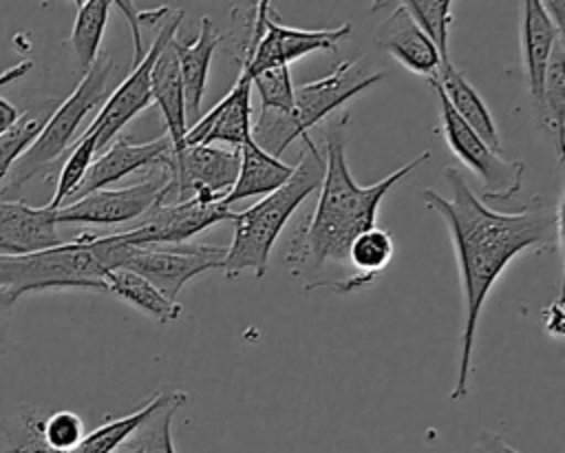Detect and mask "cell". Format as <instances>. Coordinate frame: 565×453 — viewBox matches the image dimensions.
Segmentation results:
<instances>
[{
    "mask_svg": "<svg viewBox=\"0 0 565 453\" xmlns=\"http://www.w3.org/2000/svg\"><path fill=\"white\" fill-rule=\"evenodd\" d=\"M563 35L552 24L541 0H525L521 4V57L527 91L536 102L541 97L545 71L556 42Z\"/></svg>",
    "mask_w": 565,
    "mask_h": 453,
    "instance_id": "cell-17",
    "label": "cell"
},
{
    "mask_svg": "<svg viewBox=\"0 0 565 453\" xmlns=\"http://www.w3.org/2000/svg\"><path fill=\"white\" fill-rule=\"evenodd\" d=\"M172 199V181L166 166H157L143 181L126 188H104L55 210L60 223L117 225L148 214L154 206Z\"/></svg>",
    "mask_w": 565,
    "mask_h": 453,
    "instance_id": "cell-8",
    "label": "cell"
},
{
    "mask_svg": "<svg viewBox=\"0 0 565 453\" xmlns=\"http://www.w3.org/2000/svg\"><path fill=\"white\" fill-rule=\"evenodd\" d=\"M218 42H221V35L207 15L201 18L199 33L192 40L185 42L179 35L174 38V51H177V62H179L181 84H183L185 115H199L201 110L210 62L214 57V49L218 46Z\"/></svg>",
    "mask_w": 565,
    "mask_h": 453,
    "instance_id": "cell-20",
    "label": "cell"
},
{
    "mask_svg": "<svg viewBox=\"0 0 565 453\" xmlns=\"http://www.w3.org/2000/svg\"><path fill=\"white\" fill-rule=\"evenodd\" d=\"M227 247L205 243L181 245H130L121 270H130L152 283L168 301L177 303L183 285L210 270H221Z\"/></svg>",
    "mask_w": 565,
    "mask_h": 453,
    "instance_id": "cell-9",
    "label": "cell"
},
{
    "mask_svg": "<svg viewBox=\"0 0 565 453\" xmlns=\"http://www.w3.org/2000/svg\"><path fill=\"white\" fill-rule=\"evenodd\" d=\"M179 391H159L154 393L141 409L121 415V418H108L104 424L93 429L82 438V442L71 451V453H115L121 449L135 433L137 429L163 404L174 400Z\"/></svg>",
    "mask_w": 565,
    "mask_h": 453,
    "instance_id": "cell-23",
    "label": "cell"
},
{
    "mask_svg": "<svg viewBox=\"0 0 565 453\" xmlns=\"http://www.w3.org/2000/svg\"><path fill=\"white\" fill-rule=\"evenodd\" d=\"M115 453H139V449H137V444L132 442V440H128L121 449H117Z\"/></svg>",
    "mask_w": 565,
    "mask_h": 453,
    "instance_id": "cell-38",
    "label": "cell"
},
{
    "mask_svg": "<svg viewBox=\"0 0 565 453\" xmlns=\"http://www.w3.org/2000/svg\"><path fill=\"white\" fill-rule=\"evenodd\" d=\"M543 314H547L545 318V331L554 338L563 336V307H561V296L547 305V309H543Z\"/></svg>",
    "mask_w": 565,
    "mask_h": 453,
    "instance_id": "cell-35",
    "label": "cell"
},
{
    "mask_svg": "<svg viewBox=\"0 0 565 453\" xmlns=\"http://www.w3.org/2000/svg\"><path fill=\"white\" fill-rule=\"evenodd\" d=\"M252 88L260 95V110H276L289 115L294 110V82L289 66H274L249 77Z\"/></svg>",
    "mask_w": 565,
    "mask_h": 453,
    "instance_id": "cell-32",
    "label": "cell"
},
{
    "mask_svg": "<svg viewBox=\"0 0 565 453\" xmlns=\"http://www.w3.org/2000/svg\"><path fill=\"white\" fill-rule=\"evenodd\" d=\"M84 435V422L75 411L44 413L40 422V442L53 453H71Z\"/></svg>",
    "mask_w": 565,
    "mask_h": 453,
    "instance_id": "cell-31",
    "label": "cell"
},
{
    "mask_svg": "<svg viewBox=\"0 0 565 453\" xmlns=\"http://www.w3.org/2000/svg\"><path fill=\"white\" fill-rule=\"evenodd\" d=\"M384 73L373 71L366 57L342 60L327 75L294 86V110L289 115L260 110L252 126V139L269 155L280 157L291 141L302 139L307 130L327 119L351 97L382 82Z\"/></svg>",
    "mask_w": 565,
    "mask_h": 453,
    "instance_id": "cell-5",
    "label": "cell"
},
{
    "mask_svg": "<svg viewBox=\"0 0 565 453\" xmlns=\"http://www.w3.org/2000/svg\"><path fill=\"white\" fill-rule=\"evenodd\" d=\"M106 292L126 301L135 309L148 314L157 323H174L181 316V305L168 301L152 283L130 270H113L106 276Z\"/></svg>",
    "mask_w": 565,
    "mask_h": 453,
    "instance_id": "cell-24",
    "label": "cell"
},
{
    "mask_svg": "<svg viewBox=\"0 0 565 453\" xmlns=\"http://www.w3.org/2000/svg\"><path fill=\"white\" fill-rule=\"evenodd\" d=\"M428 84L433 86L437 95L439 117H441V133L450 148V152L470 168L483 186V192L479 199L486 201H505L521 192L523 188V175L525 164L521 159H503V155L494 152L446 102L441 88L428 77Z\"/></svg>",
    "mask_w": 565,
    "mask_h": 453,
    "instance_id": "cell-7",
    "label": "cell"
},
{
    "mask_svg": "<svg viewBox=\"0 0 565 453\" xmlns=\"http://www.w3.org/2000/svg\"><path fill=\"white\" fill-rule=\"evenodd\" d=\"M172 181V199L190 197L201 201H223L232 190L238 172V148L183 146L172 148L166 164Z\"/></svg>",
    "mask_w": 565,
    "mask_h": 453,
    "instance_id": "cell-11",
    "label": "cell"
},
{
    "mask_svg": "<svg viewBox=\"0 0 565 453\" xmlns=\"http://www.w3.org/2000/svg\"><path fill=\"white\" fill-rule=\"evenodd\" d=\"M393 236L377 225L358 234L349 245V267L353 272L355 287L371 285L393 259Z\"/></svg>",
    "mask_w": 565,
    "mask_h": 453,
    "instance_id": "cell-26",
    "label": "cell"
},
{
    "mask_svg": "<svg viewBox=\"0 0 565 453\" xmlns=\"http://www.w3.org/2000/svg\"><path fill=\"white\" fill-rule=\"evenodd\" d=\"M9 305H13L11 303V298H9V294L0 287V309H4V307H9Z\"/></svg>",
    "mask_w": 565,
    "mask_h": 453,
    "instance_id": "cell-39",
    "label": "cell"
},
{
    "mask_svg": "<svg viewBox=\"0 0 565 453\" xmlns=\"http://www.w3.org/2000/svg\"><path fill=\"white\" fill-rule=\"evenodd\" d=\"M95 155H97V137L88 135V133H82L79 139L68 148V157L64 159V166H62L60 177L55 181L53 197L46 203L51 210H57L66 203V199L82 183V179H84L86 170L90 168Z\"/></svg>",
    "mask_w": 565,
    "mask_h": 453,
    "instance_id": "cell-29",
    "label": "cell"
},
{
    "mask_svg": "<svg viewBox=\"0 0 565 453\" xmlns=\"http://www.w3.org/2000/svg\"><path fill=\"white\" fill-rule=\"evenodd\" d=\"M170 152H172V141H170L168 135H163L159 139H152V141H143V144H135L126 137L113 139L108 144V148H104L93 159V164L86 170L82 183L66 199V203H73V201H77V199H82L90 192L104 190L108 183L119 181V179L132 175L135 170L146 168V166H150V168L166 166Z\"/></svg>",
    "mask_w": 565,
    "mask_h": 453,
    "instance_id": "cell-13",
    "label": "cell"
},
{
    "mask_svg": "<svg viewBox=\"0 0 565 453\" xmlns=\"http://www.w3.org/2000/svg\"><path fill=\"white\" fill-rule=\"evenodd\" d=\"M234 210H230L223 201H163L154 206L148 214L141 217V223L121 230V239L128 245H181L190 236L221 223L234 219Z\"/></svg>",
    "mask_w": 565,
    "mask_h": 453,
    "instance_id": "cell-12",
    "label": "cell"
},
{
    "mask_svg": "<svg viewBox=\"0 0 565 453\" xmlns=\"http://www.w3.org/2000/svg\"><path fill=\"white\" fill-rule=\"evenodd\" d=\"M113 69V57L99 55L95 64L82 75L73 93L55 106L38 137L31 141V146L20 155V159L4 177L0 201H11L24 188L26 181H31L53 161H57L71 148V144H75V135L86 115L95 110L102 102H106Z\"/></svg>",
    "mask_w": 565,
    "mask_h": 453,
    "instance_id": "cell-6",
    "label": "cell"
},
{
    "mask_svg": "<svg viewBox=\"0 0 565 453\" xmlns=\"http://www.w3.org/2000/svg\"><path fill=\"white\" fill-rule=\"evenodd\" d=\"M444 177L450 183L452 197L446 199L437 190L426 188L422 199L446 223L461 278L463 327L457 378L450 391V400H461L468 393L477 327L492 285L521 252L530 247H554L558 243L561 203L552 206L534 197L516 212H497L468 188L455 166H446Z\"/></svg>",
    "mask_w": 565,
    "mask_h": 453,
    "instance_id": "cell-1",
    "label": "cell"
},
{
    "mask_svg": "<svg viewBox=\"0 0 565 453\" xmlns=\"http://www.w3.org/2000/svg\"><path fill=\"white\" fill-rule=\"evenodd\" d=\"M113 7H117L128 24H130V31H132V66L141 62V57L146 55L143 46H141V27H154L159 24L161 20H166L174 9L170 7H159V9H139L135 2H124V0H115Z\"/></svg>",
    "mask_w": 565,
    "mask_h": 453,
    "instance_id": "cell-33",
    "label": "cell"
},
{
    "mask_svg": "<svg viewBox=\"0 0 565 453\" xmlns=\"http://www.w3.org/2000/svg\"><path fill=\"white\" fill-rule=\"evenodd\" d=\"M181 20H183L181 9H174L168 15V20H163L159 35L152 40V44L146 51V55L141 57V62L135 64L132 71L108 93L99 113L84 130V133L97 137V152H102L135 115H139L143 108L150 106V102H152V93H150L152 64H154L159 51L163 49V44L177 35Z\"/></svg>",
    "mask_w": 565,
    "mask_h": 453,
    "instance_id": "cell-10",
    "label": "cell"
},
{
    "mask_svg": "<svg viewBox=\"0 0 565 453\" xmlns=\"http://www.w3.org/2000/svg\"><path fill=\"white\" fill-rule=\"evenodd\" d=\"M75 4H77V13H75L73 31L68 38V46L73 51L77 71L84 75L99 57V46H102V38L106 31V22H108L113 2L82 0Z\"/></svg>",
    "mask_w": 565,
    "mask_h": 453,
    "instance_id": "cell-25",
    "label": "cell"
},
{
    "mask_svg": "<svg viewBox=\"0 0 565 453\" xmlns=\"http://www.w3.org/2000/svg\"><path fill=\"white\" fill-rule=\"evenodd\" d=\"M349 117L333 122L324 139V175L313 210L296 225L287 247L285 263L289 274L305 283L302 289H316L320 274L331 267L342 272V281L333 287L338 294L355 292L353 272L349 267V245L353 239L375 228V217L386 192L430 159V150L393 170L384 179L360 186L355 183L344 150V126Z\"/></svg>",
    "mask_w": 565,
    "mask_h": 453,
    "instance_id": "cell-2",
    "label": "cell"
},
{
    "mask_svg": "<svg viewBox=\"0 0 565 453\" xmlns=\"http://www.w3.org/2000/svg\"><path fill=\"white\" fill-rule=\"evenodd\" d=\"M252 82L241 71L234 86L188 128L183 146L227 144L241 148L252 135Z\"/></svg>",
    "mask_w": 565,
    "mask_h": 453,
    "instance_id": "cell-14",
    "label": "cell"
},
{
    "mask_svg": "<svg viewBox=\"0 0 565 453\" xmlns=\"http://www.w3.org/2000/svg\"><path fill=\"white\" fill-rule=\"evenodd\" d=\"M188 396L179 391L174 400L163 404L159 411H154L130 438L139 453H177L172 444V418L174 413L185 404Z\"/></svg>",
    "mask_w": 565,
    "mask_h": 453,
    "instance_id": "cell-30",
    "label": "cell"
},
{
    "mask_svg": "<svg viewBox=\"0 0 565 453\" xmlns=\"http://www.w3.org/2000/svg\"><path fill=\"white\" fill-rule=\"evenodd\" d=\"M408 15L417 22L424 35L435 46L441 62H448V35L452 24V2L450 0H406L402 2Z\"/></svg>",
    "mask_w": 565,
    "mask_h": 453,
    "instance_id": "cell-28",
    "label": "cell"
},
{
    "mask_svg": "<svg viewBox=\"0 0 565 453\" xmlns=\"http://www.w3.org/2000/svg\"><path fill=\"white\" fill-rule=\"evenodd\" d=\"M128 247L119 232H82L42 252L0 256V287L9 294L11 303L40 289L75 287L106 292V276L121 267Z\"/></svg>",
    "mask_w": 565,
    "mask_h": 453,
    "instance_id": "cell-3",
    "label": "cell"
},
{
    "mask_svg": "<svg viewBox=\"0 0 565 453\" xmlns=\"http://www.w3.org/2000/svg\"><path fill=\"white\" fill-rule=\"evenodd\" d=\"M375 44L395 57L404 69L422 77H433L441 64L435 46L408 15L402 2L388 13V18L375 31Z\"/></svg>",
    "mask_w": 565,
    "mask_h": 453,
    "instance_id": "cell-16",
    "label": "cell"
},
{
    "mask_svg": "<svg viewBox=\"0 0 565 453\" xmlns=\"http://www.w3.org/2000/svg\"><path fill=\"white\" fill-rule=\"evenodd\" d=\"M174 38H170L163 44V49L159 51L152 64L150 93H152V102H157L163 113L172 148L179 150L183 148V137L188 133V124H185L188 115H185L183 84H181V73H179V62L174 51Z\"/></svg>",
    "mask_w": 565,
    "mask_h": 453,
    "instance_id": "cell-21",
    "label": "cell"
},
{
    "mask_svg": "<svg viewBox=\"0 0 565 453\" xmlns=\"http://www.w3.org/2000/svg\"><path fill=\"white\" fill-rule=\"evenodd\" d=\"M444 93L446 102L452 106V110L494 150L503 152L501 137L497 130V124L492 119V113L483 97L477 93V88L466 80V75L452 66V62H441L437 73L430 77Z\"/></svg>",
    "mask_w": 565,
    "mask_h": 453,
    "instance_id": "cell-19",
    "label": "cell"
},
{
    "mask_svg": "<svg viewBox=\"0 0 565 453\" xmlns=\"http://www.w3.org/2000/svg\"><path fill=\"white\" fill-rule=\"evenodd\" d=\"M7 453H53V451H49L44 446H35V449H9Z\"/></svg>",
    "mask_w": 565,
    "mask_h": 453,
    "instance_id": "cell-37",
    "label": "cell"
},
{
    "mask_svg": "<svg viewBox=\"0 0 565 453\" xmlns=\"http://www.w3.org/2000/svg\"><path fill=\"white\" fill-rule=\"evenodd\" d=\"M60 102L57 99H44L35 106H31L26 113L20 115V119L0 135V181L9 175L13 164L20 159V155L31 146V141L42 130L49 115L55 110Z\"/></svg>",
    "mask_w": 565,
    "mask_h": 453,
    "instance_id": "cell-27",
    "label": "cell"
},
{
    "mask_svg": "<svg viewBox=\"0 0 565 453\" xmlns=\"http://www.w3.org/2000/svg\"><path fill=\"white\" fill-rule=\"evenodd\" d=\"M296 164H285L282 159L265 152L252 135L238 148V172L232 190L225 194L223 203H230L252 197H265L280 188L291 175Z\"/></svg>",
    "mask_w": 565,
    "mask_h": 453,
    "instance_id": "cell-18",
    "label": "cell"
},
{
    "mask_svg": "<svg viewBox=\"0 0 565 453\" xmlns=\"http://www.w3.org/2000/svg\"><path fill=\"white\" fill-rule=\"evenodd\" d=\"M477 449H479V453H519L508 442H503V438H499L494 433H483Z\"/></svg>",
    "mask_w": 565,
    "mask_h": 453,
    "instance_id": "cell-36",
    "label": "cell"
},
{
    "mask_svg": "<svg viewBox=\"0 0 565 453\" xmlns=\"http://www.w3.org/2000/svg\"><path fill=\"white\" fill-rule=\"evenodd\" d=\"M31 69H33V62H31V60H22V62H18L15 66L2 71V73H0V88L7 86V84H11V82H15V80H20V77H24ZM20 115H22V113H20L11 102H7L4 97H0V135L7 133V130L20 119Z\"/></svg>",
    "mask_w": 565,
    "mask_h": 453,
    "instance_id": "cell-34",
    "label": "cell"
},
{
    "mask_svg": "<svg viewBox=\"0 0 565 453\" xmlns=\"http://www.w3.org/2000/svg\"><path fill=\"white\" fill-rule=\"evenodd\" d=\"M62 243L55 210L26 206L20 199L0 201V256H22Z\"/></svg>",
    "mask_w": 565,
    "mask_h": 453,
    "instance_id": "cell-15",
    "label": "cell"
},
{
    "mask_svg": "<svg viewBox=\"0 0 565 453\" xmlns=\"http://www.w3.org/2000/svg\"><path fill=\"white\" fill-rule=\"evenodd\" d=\"M302 141L305 152L300 155L294 175L280 188L265 194V199L234 214V239L221 267L227 278H236L247 270H252L256 278H263L271 247L289 217L311 192L320 188L324 175V157L309 135H305Z\"/></svg>",
    "mask_w": 565,
    "mask_h": 453,
    "instance_id": "cell-4",
    "label": "cell"
},
{
    "mask_svg": "<svg viewBox=\"0 0 565 453\" xmlns=\"http://www.w3.org/2000/svg\"><path fill=\"white\" fill-rule=\"evenodd\" d=\"M536 115L541 122V128L545 130L547 139L552 141L558 161L563 159V126H565V46L563 40L556 42L547 71H545V80H543V88H541V97L536 99Z\"/></svg>",
    "mask_w": 565,
    "mask_h": 453,
    "instance_id": "cell-22",
    "label": "cell"
}]
</instances>
